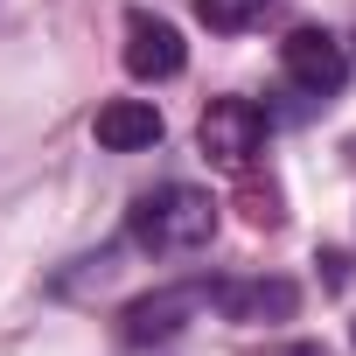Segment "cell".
Returning a JSON list of instances; mask_svg holds the SVG:
<instances>
[{"label":"cell","mask_w":356,"mask_h":356,"mask_svg":"<svg viewBox=\"0 0 356 356\" xmlns=\"http://www.w3.org/2000/svg\"><path fill=\"white\" fill-rule=\"evenodd\" d=\"M210 300H217V280L154 286V293L126 300V314H119V335H126V342H168V335H182L196 314H210Z\"/></svg>","instance_id":"obj_2"},{"label":"cell","mask_w":356,"mask_h":356,"mask_svg":"<svg viewBox=\"0 0 356 356\" xmlns=\"http://www.w3.org/2000/svg\"><path fill=\"white\" fill-rule=\"evenodd\" d=\"M273 8H280V0H196V15H203L217 35H245V29H259Z\"/></svg>","instance_id":"obj_8"},{"label":"cell","mask_w":356,"mask_h":356,"mask_svg":"<svg viewBox=\"0 0 356 356\" xmlns=\"http://www.w3.org/2000/svg\"><path fill=\"white\" fill-rule=\"evenodd\" d=\"M126 231H133V245L154 252V259L203 252V245L217 238V196L196 189V182H161V189H147V196L133 203Z\"/></svg>","instance_id":"obj_1"},{"label":"cell","mask_w":356,"mask_h":356,"mask_svg":"<svg viewBox=\"0 0 356 356\" xmlns=\"http://www.w3.org/2000/svg\"><path fill=\"white\" fill-rule=\"evenodd\" d=\"M224 321H245V328H273V321H293L300 307V286L293 280H217V300H210Z\"/></svg>","instance_id":"obj_6"},{"label":"cell","mask_w":356,"mask_h":356,"mask_svg":"<svg viewBox=\"0 0 356 356\" xmlns=\"http://www.w3.org/2000/svg\"><path fill=\"white\" fill-rule=\"evenodd\" d=\"M273 356H335V349H321V342H286V349H273Z\"/></svg>","instance_id":"obj_9"},{"label":"cell","mask_w":356,"mask_h":356,"mask_svg":"<svg viewBox=\"0 0 356 356\" xmlns=\"http://www.w3.org/2000/svg\"><path fill=\"white\" fill-rule=\"evenodd\" d=\"M182 63H189V49H182V29H175V22H161V15H147V8L126 15V70H133L140 84L182 77Z\"/></svg>","instance_id":"obj_5"},{"label":"cell","mask_w":356,"mask_h":356,"mask_svg":"<svg viewBox=\"0 0 356 356\" xmlns=\"http://www.w3.org/2000/svg\"><path fill=\"white\" fill-rule=\"evenodd\" d=\"M196 140H203V154H210L217 168L245 175V168L259 161V147H266V112H259L252 98H210V112L196 119Z\"/></svg>","instance_id":"obj_3"},{"label":"cell","mask_w":356,"mask_h":356,"mask_svg":"<svg viewBox=\"0 0 356 356\" xmlns=\"http://www.w3.org/2000/svg\"><path fill=\"white\" fill-rule=\"evenodd\" d=\"M280 70H286V84L300 91V98H335L342 84H349V49L328 35V29H293L286 42H280Z\"/></svg>","instance_id":"obj_4"},{"label":"cell","mask_w":356,"mask_h":356,"mask_svg":"<svg viewBox=\"0 0 356 356\" xmlns=\"http://www.w3.org/2000/svg\"><path fill=\"white\" fill-rule=\"evenodd\" d=\"M91 133H98L105 154H140V147L161 140V112L147 98H112V105H98V126Z\"/></svg>","instance_id":"obj_7"}]
</instances>
